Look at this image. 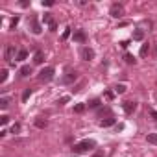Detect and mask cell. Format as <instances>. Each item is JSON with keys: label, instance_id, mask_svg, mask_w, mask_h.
Masks as SVG:
<instances>
[{"label": "cell", "instance_id": "cb8c5ba5", "mask_svg": "<svg viewBox=\"0 0 157 157\" xmlns=\"http://www.w3.org/2000/svg\"><path fill=\"white\" fill-rule=\"evenodd\" d=\"M8 105H9V100H8V98H0V107H2V109H8Z\"/></svg>", "mask_w": 157, "mask_h": 157}, {"label": "cell", "instance_id": "603a6c76", "mask_svg": "<svg viewBox=\"0 0 157 157\" xmlns=\"http://www.w3.org/2000/svg\"><path fill=\"white\" fill-rule=\"evenodd\" d=\"M74 111H76V113H83L85 111V104H76V105H74Z\"/></svg>", "mask_w": 157, "mask_h": 157}, {"label": "cell", "instance_id": "9c48e42d", "mask_svg": "<svg viewBox=\"0 0 157 157\" xmlns=\"http://www.w3.org/2000/svg\"><path fill=\"white\" fill-rule=\"evenodd\" d=\"M43 61H44V54L41 52V50H37V52H35V56H33V63H35V65H41Z\"/></svg>", "mask_w": 157, "mask_h": 157}, {"label": "cell", "instance_id": "f546056e", "mask_svg": "<svg viewBox=\"0 0 157 157\" xmlns=\"http://www.w3.org/2000/svg\"><path fill=\"white\" fill-rule=\"evenodd\" d=\"M17 24H19V17H15V19H13V20H11V28H15V26H17Z\"/></svg>", "mask_w": 157, "mask_h": 157}, {"label": "cell", "instance_id": "44dd1931", "mask_svg": "<svg viewBox=\"0 0 157 157\" xmlns=\"http://www.w3.org/2000/svg\"><path fill=\"white\" fill-rule=\"evenodd\" d=\"M148 50H150V44H142V46H141V56H142V57H146Z\"/></svg>", "mask_w": 157, "mask_h": 157}, {"label": "cell", "instance_id": "4316f807", "mask_svg": "<svg viewBox=\"0 0 157 157\" xmlns=\"http://www.w3.org/2000/svg\"><path fill=\"white\" fill-rule=\"evenodd\" d=\"M8 122H9V117H8V115H2V117H0V124H2V126H6Z\"/></svg>", "mask_w": 157, "mask_h": 157}, {"label": "cell", "instance_id": "8fae6325", "mask_svg": "<svg viewBox=\"0 0 157 157\" xmlns=\"http://www.w3.org/2000/svg\"><path fill=\"white\" fill-rule=\"evenodd\" d=\"M113 124H115V117H109L105 120H100V126L102 128H109V126H113Z\"/></svg>", "mask_w": 157, "mask_h": 157}, {"label": "cell", "instance_id": "7402d4cb", "mask_svg": "<svg viewBox=\"0 0 157 157\" xmlns=\"http://www.w3.org/2000/svg\"><path fill=\"white\" fill-rule=\"evenodd\" d=\"M98 105H100V100H98V98H94V100L89 102V107H91V109H96Z\"/></svg>", "mask_w": 157, "mask_h": 157}, {"label": "cell", "instance_id": "f1b7e54d", "mask_svg": "<svg viewBox=\"0 0 157 157\" xmlns=\"http://www.w3.org/2000/svg\"><path fill=\"white\" fill-rule=\"evenodd\" d=\"M69 102V96H63V98H59V105H63V104H67Z\"/></svg>", "mask_w": 157, "mask_h": 157}, {"label": "cell", "instance_id": "3957f363", "mask_svg": "<svg viewBox=\"0 0 157 157\" xmlns=\"http://www.w3.org/2000/svg\"><path fill=\"white\" fill-rule=\"evenodd\" d=\"M76 78H78V72L76 70H69V72H67V76L61 78V83H72Z\"/></svg>", "mask_w": 157, "mask_h": 157}, {"label": "cell", "instance_id": "83f0119b", "mask_svg": "<svg viewBox=\"0 0 157 157\" xmlns=\"http://www.w3.org/2000/svg\"><path fill=\"white\" fill-rule=\"evenodd\" d=\"M69 37H70V28H67V30L63 32V35H61V39H63V41H67Z\"/></svg>", "mask_w": 157, "mask_h": 157}, {"label": "cell", "instance_id": "1f68e13d", "mask_svg": "<svg viewBox=\"0 0 157 157\" xmlns=\"http://www.w3.org/2000/svg\"><path fill=\"white\" fill-rule=\"evenodd\" d=\"M105 98H107V100H113V92L107 91V92H105Z\"/></svg>", "mask_w": 157, "mask_h": 157}, {"label": "cell", "instance_id": "52a82bcc", "mask_svg": "<svg viewBox=\"0 0 157 157\" xmlns=\"http://www.w3.org/2000/svg\"><path fill=\"white\" fill-rule=\"evenodd\" d=\"M122 13H124L122 6H118V4H113V6H111V17H115V19H120V17H122Z\"/></svg>", "mask_w": 157, "mask_h": 157}, {"label": "cell", "instance_id": "6da1fadb", "mask_svg": "<svg viewBox=\"0 0 157 157\" xmlns=\"http://www.w3.org/2000/svg\"><path fill=\"white\" fill-rule=\"evenodd\" d=\"M94 148H96V142H94L92 139H85V141H81V142H78V144L72 146V153L74 155L87 153V152H91V150H94Z\"/></svg>", "mask_w": 157, "mask_h": 157}, {"label": "cell", "instance_id": "ba28073f", "mask_svg": "<svg viewBox=\"0 0 157 157\" xmlns=\"http://www.w3.org/2000/svg\"><path fill=\"white\" fill-rule=\"evenodd\" d=\"M30 22H32V32L35 33V35H39V33L43 32V30H41V24L37 22V19H35V17H32V19H30Z\"/></svg>", "mask_w": 157, "mask_h": 157}, {"label": "cell", "instance_id": "7c38bea8", "mask_svg": "<svg viewBox=\"0 0 157 157\" xmlns=\"http://www.w3.org/2000/svg\"><path fill=\"white\" fill-rule=\"evenodd\" d=\"M35 126L43 129V128L48 126V120H46V118H35Z\"/></svg>", "mask_w": 157, "mask_h": 157}, {"label": "cell", "instance_id": "d6986e66", "mask_svg": "<svg viewBox=\"0 0 157 157\" xmlns=\"http://www.w3.org/2000/svg\"><path fill=\"white\" fill-rule=\"evenodd\" d=\"M124 59H126V63H128V65H135V57L131 56V54H126Z\"/></svg>", "mask_w": 157, "mask_h": 157}, {"label": "cell", "instance_id": "2e32d148", "mask_svg": "<svg viewBox=\"0 0 157 157\" xmlns=\"http://www.w3.org/2000/svg\"><path fill=\"white\" fill-rule=\"evenodd\" d=\"M32 96V89H24V92H22V102H28V98Z\"/></svg>", "mask_w": 157, "mask_h": 157}, {"label": "cell", "instance_id": "e0dca14e", "mask_svg": "<svg viewBox=\"0 0 157 157\" xmlns=\"http://www.w3.org/2000/svg\"><path fill=\"white\" fill-rule=\"evenodd\" d=\"M115 92H118V94H124V92H126V85H124V83H118L117 87H115Z\"/></svg>", "mask_w": 157, "mask_h": 157}, {"label": "cell", "instance_id": "9a60e30c", "mask_svg": "<svg viewBox=\"0 0 157 157\" xmlns=\"http://www.w3.org/2000/svg\"><path fill=\"white\" fill-rule=\"evenodd\" d=\"M26 57H28V52H26V50H19V54H17V61H24Z\"/></svg>", "mask_w": 157, "mask_h": 157}, {"label": "cell", "instance_id": "30bf717a", "mask_svg": "<svg viewBox=\"0 0 157 157\" xmlns=\"http://www.w3.org/2000/svg\"><path fill=\"white\" fill-rule=\"evenodd\" d=\"M13 56H15V48H13V46H8V48H6V59L9 61V63H13Z\"/></svg>", "mask_w": 157, "mask_h": 157}, {"label": "cell", "instance_id": "4dcf8cb0", "mask_svg": "<svg viewBox=\"0 0 157 157\" xmlns=\"http://www.w3.org/2000/svg\"><path fill=\"white\" fill-rule=\"evenodd\" d=\"M150 115H152V118L157 122V111H153V109H152V111H150Z\"/></svg>", "mask_w": 157, "mask_h": 157}, {"label": "cell", "instance_id": "5b68a950", "mask_svg": "<svg viewBox=\"0 0 157 157\" xmlns=\"http://www.w3.org/2000/svg\"><path fill=\"white\" fill-rule=\"evenodd\" d=\"M122 107H124V113L126 115H131L135 109H137V102H124Z\"/></svg>", "mask_w": 157, "mask_h": 157}, {"label": "cell", "instance_id": "4fadbf2b", "mask_svg": "<svg viewBox=\"0 0 157 157\" xmlns=\"http://www.w3.org/2000/svg\"><path fill=\"white\" fill-rule=\"evenodd\" d=\"M133 39L135 41H142V39H144V32H142V30H135L133 32Z\"/></svg>", "mask_w": 157, "mask_h": 157}, {"label": "cell", "instance_id": "8992f818", "mask_svg": "<svg viewBox=\"0 0 157 157\" xmlns=\"http://www.w3.org/2000/svg\"><path fill=\"white\" fill-rule=\"evenodd\" d=\"M72 39L76 41V43H85V41H87V35H85L83 30H76V32H74V35H72Z\"/></svg>", "mask_w": 157, "mask_h": 157}, {"label": "cell", "instance_id": "ffe728a7", "mask_svg": "<svg viewBox=\"0 0 157 157\" xmlns=\"http://www.w3.org/2000/svg\"><path fill=\"white\" fill-rule=\"evenodd\" d=\"M44 22L48 24V28H50L52 24H56V22H54V20H52V17H50V13H44Z\"/></svg>", "mask_w": 157, "mask_h": 157}, {"label": "cell", "instance_id": "7a4b0ae2", "mask_svg": "<svg viewBox=\"0 0 157 157\" xmlns=\"http://www.w3.org/2000/svg\"><path fill=\"white\" fill-rule=\"evenodd\" d=\"M37 78H39V81H44V83H46V81H50L54 78V69H52V67H44V69L39 72Z\"/></svg>", "mask_w": 157, "mask_h": 157}, {"label": "cell", "instance_id": "277c9868", "mask_svg": "<svg viewBox=\"0 0 157 157\" xmlns=\"http://www.w3.org/2000/svg\"><path fill=\"white\" fill-rule=\"evenodd\" d=\"M81 59H85V61H91V59H94V50L92 48H81Z\"/></svg>", "mask_w": 157, "mask_h": 157}, {"label": "cell", "instance_id": "5bb4252c", "mask_svg": "<svg viewBox=\"0 0 157 157\" xmlns=\"http://www.w3.org/2000/svg\"><path fill=\"white\" fill-rule=\"evenodd\" d=\"M30 74H32V67L24 65L22 69H20V76H30Z\"/></svg>", "mask_w": 157, "mask_h": 157}, {"label": "cell", "instance_id": "d4e9b609", "mask_svg": "<svg viewBox=\"0 0 157 157\" xmlns=\"http://www.w3.org/2000/svg\"><path fill=\"white\" fill-rule=\"evenodd\" d=\"M6 80H8V70H6V69H4L2 72H0V83H4V81H6Z\"/></svg>", "mask_w": 157, "mask_h": 157}, {"label": "cell", "instance_id": "484cf974", "mask_svg": "<svg viewBox=\"0 0 157 157\" xmlns=\"http://www.w3.org/2000/svg\"><path fill=\"white\" fill-rule=\"evenodd\" d=\"M19 131H20V124H19V122H15V124L11 126V133H19Z\"/></svg>", "mask_w": 157, "mask_h": 157}, {"label": "cell", "instance_id": "ac0fdd59", "mask_svg": "<svg viewBox=\"0 0 157 157\" xmlns=\"http://www.w3.org/2000/svg\"><path fill=\"white\" fill-rule=\"evenodd\" d=\"M146 139H148V142H150V144H157V133H150Z\"/></svg>", "mask_w": 157, "mask_h": 157}, {"label": "cell", "instance_id": "d6a6232c", "mask_svg": "<svg viewBox=\"0 0 157 157\" xmlns=\"http://www.w3.org/2000/svg\"><path fill=\"white\" fill-rule=\"evenodd\" d=\"M43 6H54L52 0H43Z\"/></svg>", "mask_w": 157, "mask_h": 157}]
</instances>
